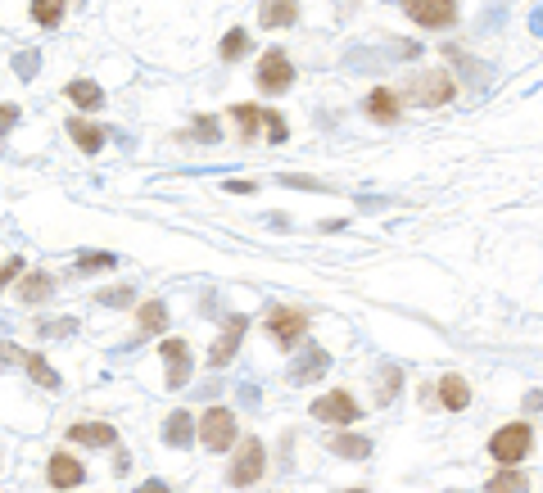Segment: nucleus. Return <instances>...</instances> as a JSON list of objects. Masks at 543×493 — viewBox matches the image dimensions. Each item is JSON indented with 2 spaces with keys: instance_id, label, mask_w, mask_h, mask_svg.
Listing matches in <instances>:
<instances>
[{
  "instance_id": "f257e3e1",
  "label": "nucleus",
  "mask_w": 543,
  "mask_h": 493,
  "mask_svg": "<svg viewBox=\"0 0 543 493\" xmlns=\"http://www.w3.org/2000/svg\"><path fill=\"white\" fill-rule=\"evenodd\" d=\"M403 96H408L412 105H421V109H439V105H448V100L457 96V82H453L448 69H426V73L408 78Z\"/></svg>"
},
{
  "instance_id": "f03ea898",
  "label": "nucleus",
  "mask_w": 543,
  "mask_h": 493,
  "mask_svg": "<svg viewBox=\"0 0 543 493\" xmlns=\"http://www.w3.org/2000/svg\"><path fill=\"white\" fill-rule=\"evenodd\" d=\"M529 448H534V430H529L525 421H511V425H502V430L489 439V457H493L498 466H516V461H525Z\"/></svg>"
},
{
  "instance_id": "7ed1b4c3",
  "label": "nucleus",
  "mask_w": 543,
  "mask_h": 493,
  "mask_svg": "<svg viewBox=\"0 0 543 493\" xmlns=\"http://www.w3.org/2000/svg\"><path fill=\"white\" fill-rule=\"evenodd\" d=\"M267 470V448H262V439H240V448H235V461L226 466V484H235V488H244V484H253L258 475Z\"/></svg>"
},
{
  "instance_id": "20e7f679",
  "label": "nucleus",
  "mask_w": 543,
  "mask_h": 493,
  "mask_svg": "<svg viewBox=\"0 0 543 493\" xmlns=\"http://www.w3.org/2000/svg\"><path fill=\"white\" fill-rule=\"evenodd\" d=\"M267 335L277 340V344H299L304 335H308V312L304 308H286V303H277V308H267Z\"/></svg>"
},
{
  "instance_id": "39448f33",
  "label": "nucleus",
  "mask_w": 543,
  "mask_h": 493,
  "mask_svg": "<svg viewBox=\"0 0 543 493\" xmlns=\"http://www.w3.org/2000/svg\"><path fill=\"white\" fill-rule=\"evenodd\" d=\"M199 443L213 448V452L235 448V412L231 407H208L204 421H199Z\"/></svg>"
},
{
  "instance_id": "423d86ee",
  "label": "nucleus",
  "mask_w": 543,
  "mask_h": 493,
  "mask_svg": "<svg viewBox=\"0 0 543 493\" xmlns=\"http://www.w3.org/2000/svg\"><path fill=\"white\" fill-rule=\"evenodd\" d=\"M399 5L417 28H453L457 19V0H399Z\"/></svg>"
},
{
  "instance_id": "0eeeda50",
  "label": "nucleus",
  "mask_w": 543,
  "mask_h": 493,
  "mask_svg": "<svg viewBox=\"0 0 543 493\" xmlns=\"http://www.w3.org/2000/svg\"><path fill=\"white\" fill-rule=\"evenodd\" d=\"M290 82H295V69H290V55H286V51H267V55L258 60V87H262V91L281 96V91H290Z\"/></svg>"
},
{
  "instance_id": "6e6552de",
  "label": "nucleus",
  "mask_w": 543,
  "mask_h": 493,
  "mask_svg": "<svg viewBox=\"0 0 543 493\" xmlns=\"http://www.w3.org/2000/svg\"><path fill=\"white\" fill-rule=\"evenodd\" d=\"M244 326H249V317H226V326H222V335L213 340V349H208V362L213 367H231V358H235V349H240V340H244Z\"/></svg>"
},
{
  "instance_id": "1a4fd4ad",
  "label": "nucleus",
  "mask_w": 543,
  "mask_h": 493,
  "mask_svg": "<svg viewBox=\"0 0 543 493\" xmlns=\"http://www.w3.org/2000/svg\"><path fill=\"white\" fill-rule=\"evenodd\" d=\"M358 403L345 394V389H336V394H327V398H318L313 403V416L318 421H331V425H349V421H358Z\"/></svg>"
},
{
  "instance_id": "9d476101",
  "label": "nucleus",
  "mask_w": 543,
  "mask_h": 493,
  "mask_svg": "<svg viewBox=\"0 0 543 493\" xmlns=\"http://www.w3.org/2000/svg\"><path fill=\"white\" fill-rule=\"evenodd\" d=\"M159 358H168V389H181L190 380V344L186 340H163Z\"/></svg>"
},
{
  "instance_id": "9b49d317",
  "label": "nucleus",
  "mask_w": 543,
  "mask_h": 493,
  "mask_svg": "<svg viewBox=\"0 0 543 493\" xmlns=\"http://www.w3.org/2000/svg\"><path fill=\"white\" fill-rule=\"evenodd\" d=\"M46 479H51L55 488H78V484L87 479V466H82L78 457H69V452H55V457L46 461Z\"/></svg>"
},
{
  "instance_id": "f8f14e48",
  "label": "nucleus",
  "mask_w": 543,
  "mask_h": 493,
  "mask_svg": "<svg viewBox=\"0 0 543 493\" xmlns=\"http://www.w3.org/2000/svg\"><path fill=\"white\" fill-rule=\"evenodd\" d=\"M327 367H331V353L313 344V349H304V353L290 362V380H295V385H308V380H318Z\"/></svg>"
},
{
  "instance_id": "ddd939ff",
  "label": "nucleus",
  "mask_w": 543,
  "mask_h": 493,
  "mask_svg": "<svg viewBox=\"0 0 543 493\" xmlns=\"http://www.w3.org/2000/svg\"><path fill=\"white\" fill-rule=\"evenodd\" d=\"M69 439H73V443H87V448H114V443H118V430L105 425V421H78V425H69Z\"/></svg>"
},
{
  "instance_id": "4468645a",
  "label": "nucleus",
  "mask_w": 543,
  "mask_h": 493,
  "mask_svg": "<svg viewBox=\"0 0 543 493\" xmlns=\"http://www.w3.org/2000/svg\"><path fill=\"white\" fill-rule=\"evenodd\" d=\"M299 19V0H262L258 5V23L262 28H290Z\"/></svg>"
},
{
  "instance_id": "2eb2a0df",
  "label": "nucleus",
  "mask_w": 543,
  "mask_h": 493,
  "mask_svg": "<svg viewBox=\"0 0 543 493\" xmlns=\"http://www.w3.org/2000/svg\"><path fill=\"white\" fill-rule=\"evenodd\" d=\"M51 294H55V276H51V272H28L23 285H19V299H23V303H41V299H51Z\"/></svg>"
},
{
  "instance_id": "dca6fc26",
  "label": "nucleus",
  "mask_w": 543,
  "mask_h": 493,
  "mask_svg": "<svg viewBox=\"0 0 543 493\" xmlns=\"http://www.w3.org/2000/svg\"><path fill=\"white\" fill-rule=\"evenodd\" d=\"M439 403H444L448 412H462V407L471 403V385H466L462 376H444V380H439Z\"/></svg>"
},
{
  "instance_id": "f3484780",
  "label": "nucleus",
  "mask_w": 543,
  "mask_h": 493,
  "mask_svg": "<svg viewBox=\"0 0 543 493\" xmlns=\"http://www.w3.org/2000/svg\"><path fill=\"white\" fill-rule=\"evenodd\" d=\"M163 439H168L172 448H186V443L195 439V416H190V412H172L168 425H163Z\"/></svg>"
},
{
  "instance_id": "a211bd4d",
  "label": "nucleus",
  "mask_w": 543,
  "mask_h": 493,
  "mask_svg": "<svg viewBox=\"0 0 543 493\" xmlns=\"http://www.w3.org/2000/svg\"><path fill=\"white\" fill-rule=\"evenodd\" d=\"M484 493H529V479H525V470H516V466H502L489 484H484Z\"/></svg>"
},
{
  "instance_id": "6ab92c4d",
  "label": "nucleus",
  "mask_w": 543,
  "mask_h": 493,
  "mask_svg": "<svg viewBox=\"0 0 543 493\" xmlns=\"http://www.w3.org/2000/svg\"><path fill=\"white\" fill-rule=\"evenodd\" d=\"M69 100H73L78 109H100V105H105V91H100L96 82L78 78V82H69Z\"/></svg>"
},
{
  "instance_id": "aec40b11",
  "label": "nucleus",
  "mask_w": 543,
  "mask_h": 493,
  "mask_svg": "<svg viewBox=\"0 0 543 493\" xmlns=\"http://www.w3.org/2000/svg\"><path fill=\"white\" fill-rule=\"evenodd\" d=\"M367 114H372L376 123H399V100H394V91H372V96H367Z\"/></svg>"
},
{
  "instance_id": "412c9836",
  "label": "nucleus",
  "mask_w": 543,
  "mask_h": 493,
  "mask_svg": "<svg viewBox=\"0 0 543 493\" xmlns=\"http://www.w3.org/2000/svg\"><path fill=\"white\" fill-rule=\"evenodd\" d=\"M136 321H141V335H159V330L168 326V308H163V299H150V303H141Z\"/></svg>"
},
{
  "instance_id": "4be33fe9",
  "label": "nucleus",
  "mask_w": 543,
  "mask_h": 493,
  "mask_svg": "<svg viewBox=\"0 0 543 493\" xmlns=\"http://www.w3.org/2000/svg\"><path fill=\"white\" fill-rule=\"evenodd\" d=\"M23 367H28V376H32L41 389H60V371H55L41 353H23Z\"/></svg>"
},
{
  "instance_id": "5701e85b",
  "label": "nucleus",
  "mask_w": 543,
  "mask_h": 493,
  "mask_svg": "<svg viewBox=\"0 0 543 493\" xmlns=\"http://www.w3.org/2000/svg\"><path fill=\"white\" fill-rule=\"evenodd\" d=\"M331 452L363 461V457H372V439H363V434H336V439H331Z\"/></svg>"
},
{
  "instance_id": "b1692460",
  "label": "nucleus",
  "mask_w": 543,
  "mask_h": 493,
  "mask_svg": "<svg viewBox=\"0 0 543 493\" xmlns=\"http://www.w3.org/2000/svg\"><path fill=\"white\" fill-rule=\"evenodd\" d=\"M69 136L78 141V150H91V154L105 145V132H100V127H91V123H82V118H73V123H69Z\"/></svg>"
},
{
  "instance_id": "393cba45",
  "label": "nucleus",
  "mask_w": 543,
  "mask_h": 493,
  "mask_svg": "<svg viewBox=\"0 0 543 493\" xmlns=\"http://www.w3.org/2000/svg\"><path fill=\"white\" fill-rule=\"evenodd\" d=\"M32 19L41 28H60L64 23V0H32Z\"/></svg>"
},
{
  "instance_id": "a878e982",
  "label": "nucleus",
  "mask_w": 543,
  "mask_h": 493,
  "mask_svg": "<svg viewBox=\"0 0 543 493\" xmlns=\"http://www.w3.org/2000/svg\"><path fill=\"white\" fill-rule=\"evenodd\" d=\"M231 114H235V123H240V141H253L258 127H262V109H253V105H235Z\"/></svg>"
},
{
  "instance_id": "bb28decb",
  "label": "nucleus",
  "mask_w": 543,
  "mask_h": 493,
  "mask_svg": "<svg viewBox=\"0 0 543 493\" xmlns=\"http://www.w3.org/2000/svg\"><path fill=\"white\" fill-rule=\"evenodd\" d=\"M244 55H249V33H240V28L226 33V37H222V60L231 64V60H244Z\"/></svg>"
},
{
  "instance_id": "cd10ccee",
  "label": "nucleus",
  "mask_w": 543,
  "mask_h": 493,
  "mask_svg": "<svg viewBox=\"0 0 543 493\" xmlns=\"http://www.w3.org/2000/svg\"><path fill=\"white\" fill-rule=\"evenodd\" d=\"M109 267H118L114 254H82L78 258V272H109Z\"/></svg>"
},
{
  "instance_id": "c85d7f7f",
  "label": "nucleus",
  "mask_w": 543,
  "mask_h": 493,
  "mask_svg": "<svg viewBox=\"0 0 543 493\" xmlns=\"http://www.w3.org/2000/svg\"><path fill=\"white\" fill-rule=\"evenodd\" d=\"M399 385H403L399 367H385V371H381V394H376V398H381V403H390V398L399 394Z\"/></svg>"
},
{
  "instance_id": "c756f323",
  "label": "nucleus",
  "mask_w": 543,
  "mask_h": 493,
  "mask_svg": "<svg viewBox=\"0 0 543 493\" xmlns=\"http://www.w3.org/2000/svg\"><path fill=\"white\" fill-rule=\"evenodd\" d=\"M262 127H267V141H272V145H281V141H286V118H281V114H272V109H267V114H262Z\"/></svg>"
},
{
  "instance_id": "7c9ffc66",
  "label": "nucleus",
  "mask_w": 543,
  "mask_h": 493,
  "mask_svg": "<svg viewBox=\"0 0 543 493\" xmlns=\"http://www.w3.org/2000/svg\"><path fill=\"white\" fill-rule=\"evenodd\" d=\"M19 272H23V258H19V254H14V258H5V263H0V290H5V285H10V281H14Z\"/></svg>"
},
{
  "instance_id": "2f4dec72",
  "label": "nucleus",
  "mask_w": 543,
  "mask_h": 493,
  "mask_svg": "<svg viewBox=\"0 0 543 493\" xmlns=\"http://www.w3.org/2000/svg\"><path fill=\"white\" fill-rule=\"evenodd\" d=\"M132 299H136L132 285H127V290H105V294H100V303H109V308H127Z\"/></svg>"
},
{
  "instance_id": "473e14b6",
  "label": "nucleus",
  "mask_w": 543,
  "mask_h": 493,
  "mask_svg": "<svg viewBox=\"0 0 543 493\" xmlns=\"http://www.w3.org/2000/svg\"><path fill=\"white\" fill-rule=\"evenodd\" d=\"M195 141L213 145V141H217V123H213V118H199V123H195Z\"/></svg>"
},
{
  "instance_id": "72a5a7b5",
  "label": "nucleus",
  "mask_w": 543,
  "mask_h": 493,
  "mask_svg": "<svg viewBox=\"0 0 543 493\" xmlns=\"http://www.w3.org/2000/svg\"><path fill=\"white\" fill-rule=\"evenodd\" d=\"M14 123H19V109H14V105H0V136H5Z\"/></svg>"
},
{
  "instance_id": "f704fd0d",
  "label": "nucleus",
  "mask_w": 543,
  "mask_h": 493,
  "mask_svg": "<svg viewBox=\"0 0 543 493\" xmlns=\"http://www.w3.org/2000/svg\"><path fill=\"white\" fill-rule=\"evenodd\" d=\"M32 64H37V55H23V60H14V69H19V73H23V78H32V73H37V69H32Z\"/></svg>"
},
{
  "instance_id": "c9c22d12",
  "label": "nucleus",
  "mask_w": 543,
  "mask_h": 493,
  "mask_svg": "<svg viewBox=\"0 0 543 493\" xmlns=\"http://www.w3.org/2000/svg\"><path fill=\"white\" fill-rule=\"evenodd\" d=\"M136 493H172V488H168V484H163V479H145V484H141V488H136Z\"/></svg>"
},
{
  "instance_id": "e433bc0d",
  "label": "nucleus",
  "mask_w": 543,
  "mask_h": 493,
  "mask_svg": "<svg viewBox=\"0 0 543 493\" xmlns=\"http://www.w3.org/2000/svg\"><path fill=\"white\" fill-rule=\"evenodd\" d=\"M127 470H132V457L118 452V457H114V475H127Z\"/></svg>"
},
{
  "instance_id": "4c0bfd02",
  "label": "nucleus",
  "mask_w": 543,
  "mask_h": 493,
  "mask_svg": "<svg viewBox=\"0 0 543 493\" xmlns=\"http://www.w3.org/2000/svg\"><path fill=\"white\" fill-rule=\"evenodd\" d=\"M525 407H529V412H543V394H529V398H525Z\"/></svg>"
},
{
  "instance_id": "58836bf2",
  "label": "nucleus",
  "mask_w": 543,
  "mask_h": 493,
  "mask_svg": "<svg viewBox=\"0 0 543 493\" xmlns=\"http://www.w3.org/2000/svg\"><path fill=\"white\" fill-rule=\"evenodd\" d=\"M345 493H367V488H345Z\"/></svg>"
}]
</instances>
